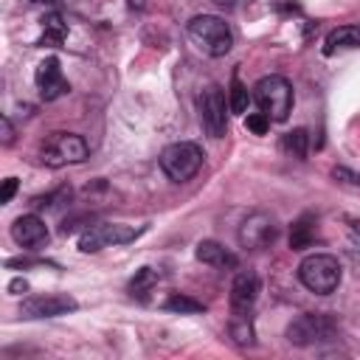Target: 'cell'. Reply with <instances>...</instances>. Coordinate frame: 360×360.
I'll return each mask as SVG.
<instances>
[{
	"mask_svg": "<svg viewBox=\"0 0 360 360\" xmlns=\"http://www.w3.org/2000/svg\"><path fill=\"white\" fill-rule=\"evenodd\" d=\"M276 236H278V225H276V219H273L270 214H262V211L245 217L242 225H239V233H236L239 245L248 248V250H262V248L273 245Z\"/></svg>",
	"mask_w": 360,
	"mask_h": 360,
	"instance_id": "9",
	"label": "cell"
},
{
	"mask_svg": "<svg viewBox=\"0 0 360 360\" xmlns=\"http://www.w3.org/2000/svg\"><path fill=\"white\" fill-rule=\"evenodd\" d=\"M298 278L309 292L329 295L340 284V262L329 253H312L298 264Z\"/></svg>",
	"mask_w": 360,
	"mask_h": 360,
	"instance_id": "3",
	"label": "cell"
},
{
	"mask_svg": "<svg viewBox=\"0 0 360 360\" xmlns=\"http://www.w3.org/2000/svg\"><path fill=\"white\" fill-rule=\"evenodd\" d=\"M0 127H3V146H11V141H14L11 121H8V118H3V121H0Z\"/></svg>",
	"mask_w": 360,
	"mask_h": 360,
	"instance_id": "26",
	"label": "cell"
},
{
	"mask_svg": "<svg viewBox=\"0 0 360 360\" xmlns=\"http://www.w3.org/2000/svg\"><path fill=\"white\" fill-rule=\"evenodd\" d=\"M138 233H141L138 228H129V225H121V222H101V225H90V228L79 236V250H82V253H96V250L110 248V245L132 242Z\"/></svg>",
	"mask_w": 360,
	"mask_h": 360,
	"instance_id": "8",
	"label": "cell"
},
{
	"mask_svg": "<svg viewBox=\"0 0 360 360\" xmlns=\"http://www.w3.org/2000/svg\"><path fill=\"white\" fill-rule=\"evenodd\" d=\"M315 228H318V219L315 214H301L292 225H290V248L292 250H304L315 242Z\"/></svg>",
	"mask_w": 360,
	"mask_h": 360,
	"instance_id": "15",
	"label": "cell"
},
{
	"mask_svg": "<svg viewBox=\"0 0 360 360\" xmlns=\"http://www.w3.org/2000/svg\"><path fill=\"white\" fill-rule=\"evenodd\" d=\"M281 149H284L290 158L304 160V158H307V149H309V135H307V129H292V132H287V135L281 138Z\"/></svg>",
	"mask_w": 360,
	"mask_h": 360,
	"instance_id": "19",
	"label": "cell"
},
{
	"mask_svg": "<svg viewBox=\"0 0 360 360\" xmlns=\"http://www.w3.org/2000/svg\"><path fill=\"white\" fill-rule=\"evenodd\" d=\"M76 309V301L70 295H31L20 304L22 318H56Z\"/></svg>",
	"mask_w": 360,
	"mask_h": 360,
	"instance_id": "10",
	"label": "cell"
},
{
	"mask_svg": "<svg viewBox=\"0 0 360 360\" xmlns=\"http://www.w3.org/2000/svg\"><path fill=\"white\" fill-rule=\"evenodd\" d=\"M87 152L90 149H87L84 138H79L73 132H53V135L45 138V143L39 149V158H42L45 166L59 169V166H70V163L87 160Z\"/></svg>",
	"mask_w": 360,
	"mask_h": 360,
	"instance_id": "5",
	"label": "cell"
},
{
	"mask_svg": "<svg viewBox=\"0 0 360 360\" xmlns=\"http://www.w3.org/2000/svg\"><path fill=\"white\" fill-rule=\"evenodd\" d=\"M248 101H250L248 87L242 84L239 76H233L231 79V90H228V107H231V112H245L248 110Z\"/></svg>",
	"mask_w": 360,
	"mask_h": 360,
	"instance_id": "21",
	"label": "cell"
},
{
	"mask_svg": "<svg viewBox=\"0 0 360 360\" xmlns=\"http://www.w3.org/2000/svg\"><path fill=\"white\" fill-rule=\"evenodd\" d=\"M214 3H217V6H222V8H236L242 0H214Z\"/></svg>",
	"mask_w": 360,
	"mask_h": 360,
	"instance_id": "28",
	"label": "cell"
},
{
	"mask_svg": "<svg viewBox=\"0 0 360 360\" xmlns=\"http://www.w3.org/2000/svg\"><path fill=\"white\" fill-rule=\"evenodd\" d=\"M231 335L239 346H250L253 343V326L248 321V315H233V323H231Z\"/></svg>",
	"mask_w": 360,
	"mask_h": 360,
	"instance_id": "22",
	"label": "cell"
},
{
	"mask_svg": "<svg viewBox=\"0 0 360 360\" xmlns=\"http://www.w3.org/2000/svg\"><path fill=\"white\" fill-rule=\"evenodd\" d=\"M259 276L253 270H242L236 273L233 284H231V309L233 315H248L259 298Z\"/></svg>",
	"mask_w": 360,
	"mask_h": 360,
	"instance_id": "12",
	"label": "cell"
},
{
	"mask_svg": "<svg viewBox=\"0 0 360 360\" xmlns=\"http://www.w3.org/2000/svg\"><path fill=\"white\" fill-rule=\"evenodd\" d=\"M245 127H248L250 132H256V135H264L267 127H270V118H267L264 112H250V115L245 118Z\"/></svg>",
	"mask_w": 360,
	"mask_h": 360,
	"instance_id": "23",
	"label": "cell"
},
{
	"mask_svg": "<svg viewBox=\"0 0 360 360\" xmlns=\"http://www.w3.org/2000/svg\"><path fill=\"white\" fill-rule=\"evenodd\" d=\"M11 239L20 245V248H39L48 242V228L45 222L37 217V214H25V217H17L14 225H11Z\"/></svg>",
	"mask_w": 360,
	"mask_h": 360,
	"instance_id": "13",
	"label": "cell"
},
{
	"mask_svg": "<svg viewBox=\"0 0 360 360\" xmlns=\"http://www.w3.org/2000/svg\"><path fill=\"white\" fill-rule=\"evenodd\" d=\"M194 256L202 262V264H211V267H236L239 264V259L225 248V245H219V242H214V239H202L200 245H197V250H194Z\"/></svg>",
	"mask_w": 360,
	"mask_h": 360,
	"instance_id": "14",
	"label": "cell"
},
{
	"mask_svg": "<svg viewBox=\"0 0 360 360\" xmlns=\"http://www.w3.org/2000/svg\"><path fill=\"white\" fill-rule=\"evenodd\" d=\"M65 34H68V25H65V20H62V14H45V20H42V34H39V39H37V45L39 48H59L62 42H65Z\"/></svg>",
	"mask_w": 360,
	"mask_h": 360,
	"instance_id": "16",
	"label": "cell"
},
{
	"mask_svg": "<svg viewBox=\"0 0 360 360\" xmlns=\"http://www.w3.org/2000/svg\"><path fill=\"white\" fill-rule=\"evenodd\" d=\"M34 79H37V90H39V96H42L45 101H53V98H59V96L68 93V82H65V76H62V68H59V59H56V56L42 59V62L37 65Z\"/></svg>",
	"mask_w": 360,
	"mask_h": 360,
	"instance_id": "11",
	"label": "cell"
},
{
	"mask_svg": "<svg viewBox=\"0 0 360 360\" xmlns=\"http://www.w3.org/2000/svg\"><path fill=\"white\" fill-rule=\"evenodd\" d=\"M14 191H17V177H6L3 180V191H0V202H11Z\"/></svg>",
	"mask_w": 360,
	"mask_h": 360,
	"instance_id": "25",
	"label": "cell"
},
{
	"mask_svg": "<svg viewBox=\"0 0 360 360\" xmlns=\"http://www.w3.org/2000/svg\"><path fill=\"white\" fill-rule=\"evenodd\" d=\"M188 37L191 42L205 51L208 56H225L233 48V34L228 28V22L222 17L214 14H200L188 22Z\"/></svg>",
	"mask_w": 360,
	"mask_h": 360,
	"instance_id": "1",
	"label": "cell"
},
{
	"mask_svg": "<svg viewBox=\"0 0 360 360\" xmlns=\"http://www.w3.org/2000/svg\"><path fill=\"white\" fill-rule=\"evenodd\" d=\"M129 6H135V8H141V6H143V0H129Z\"/></svg>",
	"mask_w": 360,
	"mask_h": 360,
	"instance_id": "29",
	"label": "cell"
},
{
	"mask_svg": "<svg viewBox=\"0 0 360 360\" xmlns=\"http://www.w3.org/2000/svg\"><path fill=\"white\" fill-rule=\"evenodd\" d=\"M338 332V323L326 312H304L287 326V340L295 346H315L323 340H332Z\"/></svg>",
	"mask_w": 360,
	"mask_h": 360,
	"instance_id": "6",
	"label": "cell"
},
{
	"mask_svg": "<svg viewBox=\"0 0 360 360\" xmlns=\"http://www.w3.org/2000/svg\"><path fill=\"white\" fill-rule=\"evenodd\" d=\"M163 307H166L169 312H180V315H191V312H202V309H205L202 301H197V298H191V295H180V292H172Z\"/></svg>",
	"mask_w": 360,
	"mask_h": 360,
	"instance_id": "20",
	"label": "cell"
},
{
	"mask_svg": "<svg viewBox=\"0 0 360 360\" xmlns=\"http://www.w3.org/2000/svg\"><path fill=\"white\" fill-rule=\"evenodd\" d=\"M228 101H225V93L222 87L217 84H208L202 93H200V124L205 129V135L211 138H222L228 132Z\"/></svg>",
	"mask_w": 360,
	"mask_h": 360,
	"instance_id": "7",
	"label": "cell"
},
{
	"mask_svg": "<svg viewBox=\"0 0 360 360\" xmlns=\"http://www.w3.org/2000/svg\"><path fill=\"white\" fill-rule=\"evenodd\" d=\"M253 101L270 121H284L292 110V87L284 76H264L253 87Z\"/></svg>",
	"mask_w": 360,
	"mask_h": 360,
	"instance_id": "2",
	"label": "cell"
},
{
	"mask_svg": "<svg viewBox=\"0 0 360 360\" xmlns=\"http://www.w3.org/2000/svg\"><path fill=\"white\" fill-rule=\"evenodd\" d=\"M25 290H28V281H25V278H11V284H8V292L20 295V292H25Z\"/></svg>",
	"mask_w": 360,
	"mask_h": 360,
	"instance_id": "27",
	"label": "cell"
},
{
	"mask_svg": "<svg viewBox=\"0 0 360 360\" xmlns=\"http://www.w3.org/2000/svg\"><path fill=\"white\" fill-rule=\"evenodd\" d=\"M332 177H335L340 186H349V188H360V174H357V172H349V169L338 166V169H332Z\"/></svg>",
	"mask_w": 360,
	"mask_h": 360,
	"instance_id": "24",
	"label": "cell"
},
{
	"mask_svg": "<svg viewBox=\"0 0 360 360\" xmlns=\"http://www.w3.org/2000/svg\"><path fill=\"white\" fill-rule=\"evenodd\" d=\"M202 158H205V155H202V149H200L197 143L180 141V143H172V146L163 149V155H160V169L166 172L169 180L183 183V180H191V177L200 172Z\"/></svg>",
	"mask_w": 360,
	"mask_h": 360,
	"instance_id": "4",
	"label": "cell"
},
{
	"mask_svg": "<svg viewBox=\"0 0 360 360\" xmlns=\"http://www.w3.org/2000/svg\"><path fill=\"white\" fill-rule=\"evenodd\" d=\"M338 48H360V25H340L326 37V53Z\"/></svg>",
	"mask_w": 360,
	"mask_h": 360,
	"instance_id": "18",
	"label": "cell"
},
{
	"mask_svg": "<svg viewBox=\"0 0 360 360\" xmlns=\"http://www.w3.org/2000/svg\"><path fill=\"white\" fill-rule=\"evenodd\" d=\"M158 278H160V276H158V270H152V267H141V270H135V276L129 278L127 290H129V295H132V298L146 301V298H149V292L155 290Z\"/></svg>",
	"mask_w": 360,
	"mask_h": 360,
	"instance_id": "17",
	"label": "cell"
}]
</instances>
